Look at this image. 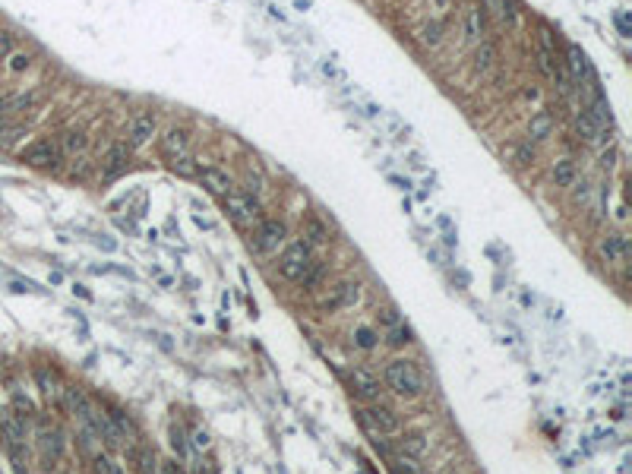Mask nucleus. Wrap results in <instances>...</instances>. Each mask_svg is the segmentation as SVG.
Here are the masks:
<instances>
[{"label": "nucleus", "instance_id": "obj_1", "mask_svg": "<svg viewBox=\"0 0 632 474\" xmlns=\"http://www.w3.org/2000/svg\"><path fill=\"white\" fill-rule=\"evenodd\" d=\"M383 379L389 386V392H395L399 399H418L420 392H424V377H420L418 364L414 361H389L383 370Z\"/></svg>", "mask_w": 632, "mask_h": 474}, {"label": "nucleus", "instance_id": "obj_2", "mask_svg": "<svg viewBox=\"0 0 632 474\" xmlns=\"http://www.w3.org/2000/svg\"><path fill=\"white\" fill-rule=\"evenodd\" d=\"M358 420H361V427H364L370 436H395V433H402L399 414L392 411V408H386V405H373V402H367V405L358 408Z\"/></svg>", "mask_w": 632, "mask_h": 474}, {"label": "nucleus", "instance_id": "obj_3", "mask_svg": "<svg viewBox=\"0 0 632 474\" xmlns=\"http://www.w3.org/2000/svg\"><path fill=\"white\" fill-rule=\"evenodd\" d=\"M310 269H313V253H310V244H303V241L288 244L282 250V256H278V272L288 282H303L310 275Z\"/></svg>", "mask_w": 632, "mask_h": 474}, {"label": "nucleus", "instance_id": "obj_4", "mask_svg": "<svg viewBox=\"0 0 632 474\" xmlns=\"http://www.w3.org/2000/svg\"><path fill=\"white\" fill-rule=\"evenodd\" d=\"M221 203H225V212L228 219L234 221V225H253V221L262 219V209H260V200L256 196H250V193H225L221 196Z\"/></svg>", "mask_w": 632, "mask_h": 474}, {"label": "nucleus", "instance_id": "obj_5", "mask_svg": "<svg viewBox=\"0 0 632 474\" xmlns=\"http://www.w3.org/2000/svg\"><path fill=\"white\" fill-rule=\"evenodd\" d=\"M285 237H288L285 221L260 219V221H256V231H253V247L260 250V253H278V247L285 244Z\"/></svg>", "mask_w": 632, "mask_h": 474}, {"label": "nucleus", "instance_id": "obj_6", "mask_svg": "<svg viewBox=\"0 0 632 474\" xmlns=\"http://www.w3.org/2000/svg\"><path fill=\"white\" fill-rule=\"evenodd\" d=\"M19 158L32 168H57L61 165V149H57L51 139H38V143L26 145Z\"/></svg>", "mask_w": 632, "mask_h": 474}, {"label": "nucleus", "instance_id": "obj_7", "mask_svg": "<svg viewBox=\"0 0 632 474\" xmlns=\"http://www.w3.org/2000/svg\"><path fill=\"white\" fill-rule=\"evenodd\" d=\"M348 386H351V392H354L361 402H377L379 392H383L379 377H373V373L364 370V367H354V370L348 373Z\"/></svg>", "mask_w": 632, "mask_h": 474}, {"label": "nucleus", "instance_id": "obj_8", "mask_svg": "<svg viewBox=\"0 0 632 474\" xmlns=\"http://www.w3.org/2000/svg\"><path fill=\"white\" fill-rule=\"evenodd\" d=\"M161 155L165 161H177V158L190 155V133L187 127H168L161 136Z\"/></svg>", "mask_w": 632, "mask_h": 474}, {"label": "nucleus", "instance_id": "obj_9", "mask_svg": "<svg viewBox=\"0 0 632 474\" xmlns=\"http://www.w3.org/2000/svg\"><path fill=\"white\" fill-rule=\"evenodd\" d=\"M383 338L392 345V348H405L411 345V329L405 326L402 316H395V310H383Z\"/></svg>", "mask_w": 632, "mask_h": 474}, {"label": "nucleus", "instance_id": "obj_10", "mask_svg": "<svg viewBox=\"0 0 632 474\" xmlns=\"http://www.w3.org/2000/svg\"><path fill=\"white\" fill-rule=\"evenodd\" d=\"M598 250H601V256H604L607 266H626L629 241H626V234H607V237H601Z\"/></svg>", "mask_w": 632, "mask_h": 474}, {"label": "nucleus", "instance_id": "obj_11", "mask_svg": "<svg viewBox=\"0 0 632 474\" xmlns=\"http://www.w3.org/2000/svg\"><path fill=\"white\" fill-rule=\"evenodd\" d=\"M361 301V285L358 282H342L338 288H332V297L323 303L326 313H335V310H345V307H354Z\"/></svg>", "mask_w": 632, "mask_h": 474}, {"label": "nucleus", "instance_id": "obj_12", "mask_svg": "<svg viewBox=\"0 0 632 474\" xmlns=\"http://www.w3.org/2000/svg\"><path fill=\"white\" fill-rule=\"evenodd\" d=\"M155 114H136L130 120V133H127V136H130V145L133 149H139V145H145L149 143L152 136H155Z\"/></svg>", "mask_w": 632, "mask_h": 474}, {"label": "nucleus", "instance_id": "obj_13", "mask_svg": "<svg viewBox=\"0 0 632 474\" xmlns=\"http://www.w3.org/2000/svg\"><path fill=\"white\" fill-rule=\"evenodd\" d=\"M200 180L203 187H206L212 196H225V193H231V177H228L221 168H200Z\"/></svg>", "mask_w": 632, "mask_h": 474}, {"label": "nucleus", "instance_id": "obj_14", "mask_svg": "<svg viewBox=\"0 0 632 474\" xmlns=\"http://www.w3.org/2000/svg\"><path fill=\"white\" fill-rule=\"evenodd\" d=\"M127 161H130V145L114 143L104 155V177H117L120 171H127Z\"/></svg>", "mask_w": 632, "mask_h": 474}, {"label": "nucleus", "instance_id": "obj_15", "mask_svg": "<svg viewBox=\"0 0 632 474\" xmlns=\"http://www.w3.org/2000/svg\"><path fill=\"white\" fill-rule=\"evenodd\" d=\"M98 440H104V446H108V449H120V446H124V440H127V433L114 424L111 414H98Z\"/></svg>", "mask_w": 632, "mask_h": 474}, {"label": "nucleus", "instance_id": "obj_16", "mask_svg": "<svg viewBox=\"0 0 632 474\" xmlns=\"http://www.w3.org/2000/svg\"><path fill=\"white\" fill-rule=\"evenodd\" d=\"M484 32H487V22H484V7H468L465 13V35L474 45L484 42Z\"/></svg>", "mask_w": 632, "mask_h": 474}, {"label": "nucleus", "instance_id": "obj_17", "mask_svg": "<svg viewBox=\"0 0 632 474\" xmlns=\"http://www.w3.org/2000/svg\"><path fill=\"white\" fill-rule=\"evenodd\" d=\"M569 70H572V79H576L578 86H582V79H588V83H594V73H591L588 61H585V54L572 45L569 48Z\"/></svg>", "mask_w": 632, "mask_h": 474}, {"label": "nucleus", "instance_id": "obj_18", "mask_svg": "<svg viewBox=\"0 0 632 474\" xmlns=\"http://www.w3.org/2000/svg\"><path fill=\"white\" fill-rule=\"evenodd\" d=\"M402 449H405V455H408V459H414V461H418V459H424V455L430 452V443H427V436H424V433H418V430H414V433H405V440H402Z\"/></svg>", "mask_w": 632, "mask_h": 474}, {"label": "nucleus", "instance_id": "obj_19", "mask_svg": "<svg viewBox=\"0 0 632 474\" xmlns=\"http://www.w3.org/2000/svg\"><path fill=\"white\" fill-rule=\"evenodd\" d=\"M42 449H45V455H48L51 461H57L63 455V436H61V430H54V427H45L42 430Z\"/></svg>", "mask_w": 632, "mask_h": 474}, {"label": "nucleus", "instance_id": "obj_20", "mask_svg": "<svg viewBox=\"0 0 632 474\" xmlns=\"http://www.w3.org/2000/svg\"><path fill=\"white\" fill-rule=\"evenodd\" d=\"M550 133H553V117H550V111H537V114L528 120V136L531 139H547Z\"/></svg>", "mask_w": 632, "mask_h": 474}, {"label": "nucleus", "instance_id": "obj_21", "mask_svg": "<svg viewBox=\"0 0 632 474\" xmlns=\"http://www.w3.org/2000/svg\"><path fill=\"white\" fill-rule=\"evenodd\" d=\"M576 133L585 139V143H594V139L601 136V127L594 124V117H591L588 111H578L576 114Z\"/></svg>", "mask_w": 632, "mask_h": 474}, {"label": "nucleus", "instance_id": "obj_22", "mask_svg": "<svg viewBox=\"0 0 632 474\" xmlns=\"http://www.w3.org/2000/svg\"><path fill=\"white\" fill-rule=\"evenodd\" d=\"M418 42L427 45V48H436V45L443 42V26L436 19L433 22H424V26L418 29Z\"/></svg>", "mask_w": 632, "mask_h": 474}, {"label": "nucleus", "instance_id": "obj_23", "mask_svg": "<svg viewBox=\"0 0 632 474\" xmlns=\"http://www.w3.org/2000/svg\"><path fill=\"white\" fill-rule=\"evenodd\" d=\"M19 136H26V127H22V124H10L7 117H0V149L13 145Z\"/></svg>", "mask_w": 632, "mask_h": 474}, {"label": "nucleus", "instance_id": "obj_24", "mask_svg": "<svg viewBox=\"0 0 632 474\" xmlns=\"http://www.w3.org/2000/svg\"><path fill=\"white\" fill-rule=\"evenodd\" d=\"M35 379H38V386H42V392H45V399H54V402H61V395H63V389L57 386V379L51 377L48 370H35Z\"/></svg>", "mask_w": 632, "mask_h": 474}, {"label": "nucleus", "instance_id": "obj_25", "mask_svg": "<svg viewBox=\"0 0 632 474\" xmlns=\"http://www.w3.org/2000/svg\"><path fill=\"white\" fill-rule=\"evenodd\" d=\"M474 63H477V70H481V73H490V70H493V63H496V51H493V45H487V42H481V45H477V54H474Z\"/></svg>", "mask_w": 632, "mask_h": 474}, {"label": "nucleus", "instance_id": "obj_26", "mask_svg": "<svg viewBox=\"0 0 632 474\" xmlns=\"http://www.w3.org/2000/svg\"><path fill=\"white\" fill-rule=\"evenodd\" d=\"M553 180H557V187H572V180H576V165H572L569 158H563V161L553 165Z\"/></svg>", "mask_w": 632, "mask_h": 474}, {"label": "nucleus", "instance_id": "obj_27", "mask_svg": "<svg viewBox=\"0 0 632 474\" xmlns=\"http://www.w3.org/2000/svg\"><path fill=\"white\" fill-rule=\"evenodd\" d=\"M354 345H358L361 351H373L379 345V332H373L370 326H358V329H354Z\"/></svg>", "mask_w": 632, "mask_h": 474}, {"label": "nucleus", "instance_id": "obj_28", "mask_svg": "<svg viewBox=\"0 0 632 474\" xmlns=\"http://www.w3.org/2000/svg\"><path fill=\"white\" fill-rule=\"evenodd\" d=\"M484 3H487V10H493L503 22H509V26H516V22H519V16H516V10H512L509 0H484Z\"/></svg>", "mask_w": 632, "mask_h": 474}, {"label": "nucleus", "instance_id": "obj_29", "mask_svg": "<svg viewBox=\"0 0 632 474\" xmlns=\"http://www.w3.org/2000/svg\"><path fill=\"white\" fill-rule=\"evenodd\" d=\"M86 145H89V136H86L83 130H67V133H63V152L76 155V152H83Z\"/></svg>", "mask_w": 632, "mask_h": 474}, {"label": "nucleus", "instance_id": "obj_30", "mask_svg": "<svg viewBox=\"0 0 632 474\" xmlns=\"http://www.w3.org/2000/svg\"><path fill=\"white\" fill-rule=\"evenodd\" d=\"M386 461H389V471H392V474H420L418 461L408 459V455H405V459H395V455H389Z\"/></svg>", "mask_w": 632, "mask_h": 474}, {"label": "nucleus", "instance_id": "obj_31", "mask_svg": "<svg viewBox=\"0 0 632 474\" xmlns=\"http://www.w3.org/2000/svg\"><path fill=\"white\" fill-rule=\"evenodd\" d=\"M303 234H307V241H303V244H326V241H329V231H326L316 219L307 221V231H303Z\"/></svg>", "mask_w": 632, "mask_h": 474}, {"label": "nucleus", "instance_id": "obj_32", "mask_svg": "<svg viewBox=\"0 0 632 474\" xmlns=\"http://www.w3.org/2000/svg\"><path fill=\"white\" fill-rule=\"evenodd\" d=\"M509 158H512L516 165H528L531 158H535V149H531V139H528V143H522V145H512V149H509Z\"/></svg>", "mask_w": 632, "mask_h": 474}, {"label": "nucleus", "instance_id": "obj_33", "mask_svg": "<svg viewBox=\"0 0 632 474\" xmlns=\"http://www.w3.org/2000/svg\"><path fill=\"white\" fill-rule=\"evenodd\" d=\"M92 468H95V474H124L120 468L114 465V461L108 459V455H102V452L92 455Z\"/></svg>", "mask_w": 632, "mask_h": 474}, {"label": "nucleus", "instance_id": "obj_34", "mask_svg": "<svg viewBox=\"0 0 632 474\" xmlns=\"http://www.w3.org/2000/svg\"><path fill=\"white\" fill-rule=\"evenodd\" d=\"M171 449H174V455L187 459V436L180 430V424H171Z\"/></svg>", "mask_w": 632, "mask_h": 474}, {"label": "nucleus", "instance_id": "obj_35", "mask_svg": "<svg viewBox=\"0 0 632 474\" xmlns=\"http://www.w3.org/2000/svg\"><path fill=\"white\" fill-rule=\"evenodd\" d=\"M168 168H171L174 174H180V177H193V174H196V168H193V158H190V155L177 158V161H168Z\"/></svg>", "mask_w": 632, "mask_h": 474}, {"label": "nucleus", "instance_id": "obj_36", "mask_svg": "<svg viewBox=\"0 0 632 474\" xmlns=\"http://www.w3.org/2000/svg\"><path fill=\"white\" fill-rule=\"evenodd\" d=\"M29 63H32V57L22 54V51H13V54H10V70H13V73H22V70H29Z\"/></svg>", "mask_w": 632, "mask_h": 474}, {"label": "nucleus", "instance_id": "obj_37", "mask_svg": "<svg viewBox=\"0 0 632 474\" xmlns=\"http://www.w3.org/2000/svg\"><path fill=\"white\" fill-rule=\"evenodd\" d=\"M155 455H152V452H145V449H143V455H139V461H136V471L139 474H155Z\"/></svg>", "mask_w": 632, "mask_h": 474}, {"label": "nucleus", "instance_id": "obj_38", "mask_svg": "<svg viewBox=\"0 0 632 474\" xmlns=\"http://www.w3.org/2000/svg\"><path fill=\"white\" fill-rule=\"evenodd\" d=\"M193 449H200V452L209 449V433L206 430H193Z\"/></svg>", "mask_w": 632, "mask_h": 474}, {"label": "nucleus", "instance_id": "obj_39", "mask_svg": "<svg viewBox=\"0 0 632 474\" xmlns=\"http://www.w3.org/2000/svg\"><path fill=\"white\" fill-rule=\"evenodd\" d=\"M13 54V38L10 35H0V57H10Z\"/></svg>", "mask_w": 632, "mask_h": 474}, {"label": "nucleus", "instance_id": "obj_40", "mask_svg": "<svg viewBox=\"0 0 632 474\" xmlns=\"http://www.w3.org/2000/svg\"><path fill=\"white\" fill-rule=\"evenodd\" d=\"M578 190H576V200L578 203H588V196H591V190H588V184H576Z\"/></svg>", "mask_w": 632, "mask_h": 474}, {"label": "nucleus", "instance_id": "obj_41", "mask_svg": "<svg viewBox=\"0 0 632 474\" xmlns=\"http://www.w3.org/2000/svg\"><path fill=\"white\" fill-rule=\"evenodd\" d=\"M449 3H452V0H430V7L436 10V13H446V10H449Z\"/></svg>", "mask_w": 632, "mask_h": 474}]
</instances>
